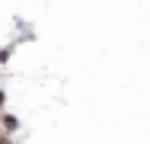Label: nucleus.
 Wrapping results in <instances>:
<instances>
[{
    "instance_id": "1",
    "label": "nucleus",
    "mask_w": 150,
    "mask_h": 144,
    "mask_svg": "<svg viewBox=\"0 0 150 144\" xmlns=\"http://www.w3.org/2000/svg\"><path fill=\"white\" fill-rule=\"evenodd\" d=\"M19 128H23V122H19V115H13V112H0V131H6L10 138L13 135H19Z\"/></svg>"
},
{
    "instance_id": "2",
    "label": "nucleus",
    "mask_w": 150,
    "mask_h": 144,
    "mask_svg": "<svg viewBox=\"0 0 150 144\" xmlns=\"http://www.w3.org/2000/svg\"><path fill=\"white\" fill-rule=\"evenodd\" d=\"M16 45H19V42H10V45H3V48H0V67H3V64H10V58H13V51H16Z\"/></svg>"
},
{
    "instance_id": "3",
    "label": "nucleus",
    "mask_w": 150,
    "mask_h": 144,
    "mask_svg": "<svg viewBox=\"0 0 150 144\" xmlns=\"http://www.w3.org/2000/svg\"><path fill=\"white\" fill-rule=\"evenodd\" d=\"M3 109H6V90L0 86V112H3Z\"/></svg>"
},
{
    "instance_id": "4",
    "label": "nucleus",
    "mask_w": 150,
    "mask_h": 144,
    "mask_svg": "<svg viewBox=\"0 0 150 144\" xmlns=\"http://www.w3.org/2000/svg\"><path fill=\"white\" fill-rule=\"evenodd\" d=\"M0 144H16V141H13V138H10L6 131H0Z\"/></svg>"
}]
</instances>
